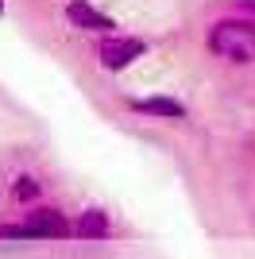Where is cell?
<instances>
[{
	"label": "cell",
	"mask_w": 255,
	"mask_h": 259,
	"mask_svg": "<svg viewBox=\"0 0 255 259\" xmlns=\"http://www.w3.org/2000/svg\"><path fill=\"white\" fill-rule=\"evenodd\" d=\"M8 194L16 197V201H20V205H39V197H42V182L39 178H35V174H20V178H16V182L8 186Z\"/></svg>",
	"instance_id": "52a82bcc"
},
{
	"label": "cell",
	"mask_w": 255,
	"mask_h": 259,
	"mask_svg": "<svg viewBox=\"0 0 255 259\" xmlns=\"http://www.w3.org/2000/svg\"><path fill=\"white\" fill-rule=\"evenodd\" d=\"M205 47H209V54H217L224 62H236V66L255 62V20H247V16H224V20L209 23Z\"/></svg>",
	"instance_id": "6da1fadb"
},
{
	"label": "cell",
	"mask_w": 255,
	"mask_h": 259,
	"mask_svg": "<svg viewBox=\"0 0 255 259\" xmlns=\"http://www.w3.org/2000/svg\"><path fill=\"white\" fill-rule=\"evenodd\" d=\"M236 8L244 12L247 20H255V0H236Z\"/></svg>",
	"instance_id": "ba28073f"
},
{
	"label": "cell",
	"mask_w": 255,
	"mask_h": 259,
	"mask_svg": "<svg viewBox=\"0 0 255 259\" xmlns=\"http://www.w3.org/2000/svg\"><path fill=\"white\" fill-rule=\"evenodd\" d=\"M97 62L105 66V70H128L132 62H139L143 54H147V43L143 39H136V35H101L93 47Z\"/></svg>",
	"instance_id": "3957f363"
},
{
	"label": "cell",
	"mask_w": 255,
	"mask_h": 259,
	"mask_svg": "<svg viewBox=\"0 0 255 259\" xmlns=\"http://www.w3.org/2000/svg\"><path fill=\"white\" fill-rule=\"evenodd\" d=\"M74 232V221L54 205H31L20 221H4L0 240H66Z\"/></svg>",
	"instance_id": "7a4b0ae2"
},
{
	"label": "cell",
	"mask_w": 255,
	"mask_h": 259,
	"mask_svg": "<svg viewBox=\"0 0 255 259\" xmlns=\"http://www.w3.org/2000/svg\"><path fill=\"white\" fill-rule=\"evenodd\" d=\"M132 112L151 116V120H182V116H186V105L174 101V97L155 93V97H136V101H132Z\"/></svg>",
	"instance_id": "5b68a950"
},
{
	"label": "cell",
	"mask_w": 255,
	"mask_h": 259,
	"mask_svg": "<svg viewBox=\"0 0 255 259\" xmlns=\"http://www.w3.org/2000/svg\"><path fill=\"white\" fill-rule=\"evenodd\" d=\"M108 232H112V221H108V213L93 205V209H85V213H77L74 232H70V236H77V240H105Z\"/></svg>",
	"instance_id": "8992f818"
},
{
	"label": "cell",
	"mask_w": 255,
	"mask_h": 259,
	"mask_svg": "<svg viewBox=\"0 0 255 259\" xmlns=\"http://www.w3.org/2000/svg\"><path fill=\"white\" fill-rule=\"evenodd\" d=\"M66 20H70V27H77V31H89V35H116V20L108 16V12H101L97 4H89V0H70L66 4Z\"/></svg>",
	"instance_id": "277c9868"
},
{
	"label": "cell",
	"mask_w": 255,
	"mask_h": 259,
	"mask_svg": "<svg viewBox=\"0 0 255 259\" xmlns=\"http://www.w3.org/2000/svg\"><path fill=\"white\" fill-rule=\"evenodd\" d=\"M0 16H4V0H0Z\"/></svg>",
	"instance_id": "9c48e42d"
}]
</instances>
